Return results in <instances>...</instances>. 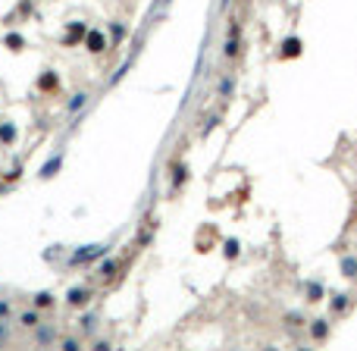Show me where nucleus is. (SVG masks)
<instances>
[{"label": "nucleus", "instance_id": "f257e3e1", "mask_svg": "<svg viewBox=\"0 0 357 351\" xmlns=\"http://www.w3.org/2000/svg\"><path fill=\"white\" fill-rule=\"evenodd\" d=\"M298 54H301V41H298V38H285L282 41V60H292Z\"/></svg>", "mask_w": 357, "mask_h": 351}, {"label": "nucleus", "instance_id": "f03ea898", "mask_svg": "<svg viewBox=\"0 0 357 351\" xmlns=\"http://www.w3.org/2000/svg\"><path fill=\"white\" fill-rule=\"evenodd\" d=\"M323 295H326V288H323V282L310 279V282H307V301H320Z\"/></svg>", "mask_w": 357, "mask_h": 351}, {"label": "nucleus", "instance_id": "7ed1b4c3", "mask_svg": "<svg viewBox=\"0 0 357 351\" xmlns=\"http://www.w3.org/2000/svg\"><path fill=\"white\" fill-rule=\"evenodd\" d=\"M310 336H313V339H326V336H329V323H326V320H313V323H310Z\"/></svg>", "mask_w": 357, "mask_h": 351}, {"label": "nucleus", "instance_id": "20e7f679", "mask_svg": "<svg viewBox=\"0 0 357 351\" xmlns=\"http://www.w3.org/2000/svg\"><path fill=\"white\" fill-rule=\"evenodd\" d=\"M342 273L348 279H354L357 276V257H342Z\"/></svg>", "mask_w": 357, "mask_h": 351}, {"label": "nucleus", "instance_id": "39448f33", "mask_svg": "<svg viewBox=\"0 0 357 351\" xmlns=\"http://www.w3.org/2000/svg\"><path fill=\"white\" fill-rule=\"evenodd\" d=\"M348 298H351V295H335L332 298V314H345L348 311V304H351Z\"/></svg>", "mask_w": 357, "mask_h": 351}, {"label": "nucleus", "instance_id": "423d86ee", "mask_svg": "<svg viewBox=\"0 0 357 351\" xmlns=\"http://www.w3.org/2000/svg\"><path fill=\"white\" fill-rule=\"evenodd\" d=\"M69 301H72V304H82V301H88V292H85V288H75V292L69 295Z\"/></svg>", "mask_w": 357, "mask_h": 351}, {"label": "nucleus", "instance_id": "0eeeda50", "mask_svg": "<svg viewBox=\"0 0 357 351\" xmlns=\"http://www.w3.org/2000/svg\"><path fill=\"white\" fill-rule=\"evenodd\" d=\"M91 50H104V38L100 35H91Z\"/></svg>", "mask_w": 357, "mask_h": 351}, {"label": "nucleus", "instance_id": "6e6552de", "mask_svg": "<svg viewBox=\"0 0 357 351\" xmlns=\"http://www.w3.org/2000/svg\"><path fill=\"white\" fill-rule=\"evenodd\" d=\"M238 254V242H226V257H235Z\"/></svg>", "mask_w": 357, "mask_h": 351}, {"label": "nucleus", "instance_id": "1a4fd4ad", "mask_svg": "<svg viewBox=\"0 0 357 351\" xmlns=\"http://www.w3.org/2000/svg\"><path fill=\"white\" fill-rule=\"evenodd\" d=\"M22 323H25V326H35V323H38V314H22Z\"/></svg>", "mask_w": 357, "mask_h": 351}, {"label": "nucleus", "instance_id": "9d476101", "mask_svg": "<svg viewBox=\"0 0 357 351\" xmlns=\"http://www.w3.org/2000/svg\"><path fill=\"white\" fill-rule=\"evenodd\" d=\"M285 320H288V323H295V326H301V323H304V317H301V314H298V311H295V314H288V317H285Z\"/></svg>", "mask_w": 357, "mask_h": 351}, {"label": "nucleus", "instance_id": "9b49d317", "mask_svg": "<svg viewBox=\"0 0 357 351\" xmlns=\"http://www.w3.org/2000/svg\"><path fill=\"white\" fill-rule=\"evenodd\" d=\"M6 336H10V329H6V326H0V342H3Z\"/></svg>", "mask_w": 357, "mask_h": 351}]
</instances>
